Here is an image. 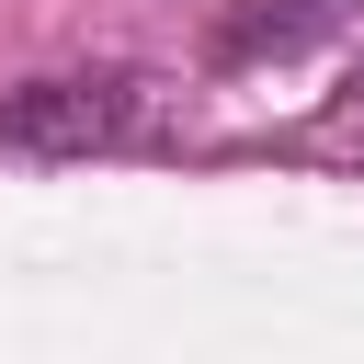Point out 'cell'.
<instances>
[{"label": "cell", "instance_id": "2", "mask_svg": "<svg viewBox=\"0 0 364 364\" xmlns=\"http://www.w3.org/2000/svg\"><path fill=\"white\" fill-rule=\"evenodd\" d=\"M353 11H364V0H250V11L216 23V57H228V68H262V57H296V46L341 34Z\"/></svg>", "mask_w": 364, "mask_h": 364}, {"label": "cell", "instance_id": "1", "mask_svg": "<svg viewBox=\"0 0 364 364\" xmlns=\"http://www.w3.org/2000/svg\"><path fill=\"white\" fill-rule=\"evenodd\" d=\"M148 80L136 68H57V80H23L0 102V148H34V159H91V148H136L148 136Z\"/></svg>", "mask_w": 364, "mask_h": 364}, {"label": "cell", "instance_id": "3", "mask_svg": "<svg viewBox=\"0 0 364 364\" xmlns=\"http://www.w3.org/2000/svg\"><path fill=\"white\" fill-rule=\"evenodd\" d=\"M353 102H364V68H353Z\"/></svg>", "mask_w": 364, "mask_h": 364}]
</instances>
